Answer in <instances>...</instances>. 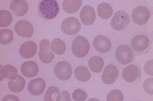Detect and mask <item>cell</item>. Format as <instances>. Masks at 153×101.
Instances as JSON below:
<instances>
[{
  "instance_id": "cell-1",
  "label": "cell",
  "mask_w": 153,
  "mask_h": 101,
  "mask_svg": "<svg viewBox=\"0 0 153 101\" xmlns=\"http://www.w3.org/2000/svg\"><path fill=\"white\" fill-rule=\"evenodd\" d=\"M38 13L44 19H53L59 13V4L56 0H40Z\"/></svg>"
},
{
  "instance_id": "cell-2",
  "label": "cell",
  "mask_w": 153,
  "mask_h": 101,
  "mask_svg": "<svg viewBox=\"0 0 153 101\" xmlns=\"http://www.w3.org/2000/svg\"><path fill=\"white\" fill-rule=\"evenodd\" d=\"M71 52L79 58H83L90 52V44L87 39L83 36H78L71 43Z\"/></svg>"
},
{
  "instance_id": "cell-3",
  "label": "cell",
  "mask_w": 153,
  "mask_h": 101,
  "mask_svg": "<svg viewBox=\"0 0 153 101\" xmlns=\"http://www.w3.org/2000/svg\"><path fill=\"white\" fill-rule=\"evenodd\" d=\"M130 16L124 10H118L113 14L111 19V27L115 31H123L129 26Z\"/></svg>"
},
{
  "instance_id": "cell-4",
  "label": "cell",
  "mask_w": 153,
  "mask_h": 101,
  "mask_svg": "<svg viewBox=\"0 0 153 101\" xmlns=\"http://www.w3.org/2000/svg\"><path fill=\"white\" fill-rule=\"evenodd\" d=\"M39 58L43 63H50L54 59V52L51 49V43L47 39H44L39 45Z\"/></svg>"
},
{
  "instance_id": "cell-5",
  "label": "cell",
  "mask_w": 153,
  "mask_h": 101,
  "mask_svg": "<svg viewBox=\"0 0 153 101\" xmlns=\"http://www.w3.org/2000/svg\"><path fill=\"white\" fill-rule=\"evenodd\" d=\"M150 46V40L146 35H137L131 40V47L137 53L147 52Z\"/></svg>"
},
{
  "instance_id": "cell-6",
  "label": "cell",
  "mask_w": 153,
  "mask_h": 101,
  "mask_svg": "<svg viewBox=\"0 0 153 101\" xmlns=\"http://www.w3.org/2000/svg\"><path fill=\"white\" fill-rule=\"evenodd\" d=\"M115 57L117 60L122 65H129L134 58V53H133L132 47L129 45H120L117 48L115 51Z\"/></svg>"
},
{
  "instance_id": "cell-7",
  "label": "cell",
  "mask_w": 153,
  "mask_h": 101,
  "mask_svg": "<svg viewBox=\"0 0 153 101\" xmlns=\"http://www.w3.org/2000/svg\"><path fill=\"white\" fill-rule=\"evenodd\" d=\"M61 32L65 35H76L81 30V24L76 18H66L61 24Z\"/></svg>"
},
{
  "instance_id": "cell-8",
  "label": "cell",
  "mask_w": 153,
  "mask_h": 101,
  "mask_svg": "<svg viewBox=\"0 0 153 101\" xmlns=\"http://www.w3.org/2000/svg\"><path fill=\"white\" fill-rule=\"evenodd\" d=\"M54 74L56 78L61 81L70 80L73 75V68L70 63L66 61H59L54 68Z\"/></svg>"
},
{
  "instance_id": "cell-9",
  "label": "cell",
  "mask_w": 153,
  "mask_h": 101,
  "mask_svg": "<svg viewBox=\"0 0 153 101\" xmlns=\"http://www.w3.org/2000/svg\"><path fill=\"white\" fill-rule=\"evenodd\" d=\"M150 10L145 6H137L135 9H133L132 12V19L135 24L143 26L149 21L150 19Z\"/></svg>"
},
{
  "instance_id": "cell-10",
  "label": "cell",
  "mask_w": 153,
  "mask_h": 101,
  "mask_svg": "<svg viewBox=\"0 0 153 101\" xmlns=\"http://www.w3.org/2000/svg\"><path fill=\"white\" fill-rule=\"evenodd\" d=\"M14 31L21 37H26L30 38L34 34V27L33 25L26 19H21L14 26Z\"/></svg>"
},
{
  "instance_id": "cell-11",
  "label": "cell",
  "mask_w": 153,
  "mask_h": 101,
  "mask_svg": "<svg viewBox=\"0 0 153 101\" xmlns=\"http://www.w3.org/2000/svg\"><path fill=\"white\" fill-rule=\"evenodd\" d=\"M118 77V68L112 63H109L107 66L104 68L102 74V82L106 85H111L117 81Z\"/></svg>"
},
{
  "instance_id": "cell-12",
  "label": "cell",
  "mask_w": 153,
  "mask_h": 101,
  "mask_svg": "<svg viewBox=\"0 0 153 101\" xmlns=\"http://www.w3.org/2000/svg\"><path fill=\"white\" fill-rule=\"evenodd\" d=\"M93 45L100 53H107L111 49V41L104 35H98L93 41Z\"/></svg>"
},
{
  "instance_id": "cell-13",
  "label": "cell",
  "mask_w": 153,
  "mask_h": 101,
  "mask_svg": "<svg viewBox=\"0 0 153 101\" xmlns=\"http://www.w3.org/2000/svg\"><path fill=\"white\" fill-rule=\"evenodd\" d=\"M80 19L84 25H86V26H92L95 23V19H96L95 9L90 5H85L81 9Z\"/></svg>"
},
{
  "instance_id": "cell-14",
  "label": "cell",
  "mask_w": 153,
  "mask_h": 101,
  "mask_svg": "<svg viewBox=\"0 0 153 101\" xmlns=\"http://www.w3.org/2000/svg\"><path fill=\"white\" fill-rule=\"evenodd\" d=\"M123 79L128 83H134L140 79V68L136 65H129L123 71Z\"/></svg>"
},
{
  "instance_id": "cell-15",
  "label": "cell",
  "mask_w": 153,
  "mask_h": 101,
  "mask_svg": "<svg viewBox=\"0 0 153 101\" xmlns=\"http://www.w3.org/2000/svg\"><path fill=\"white\" fill-rule=\"evenodd\" d=\"M38 50V46L35 42L33 41H27L25 43L22 44V46L19 47V55L23 58H32L35 56Z\"/></svg>"
},
{
  "instance_id": "cell-16",
  "label": "cell",
  "mask_w": 153,
  "mask_h": 101,
  "mask_svg": "<svg viewBox=\"0 0 153 101\" xmlns=\"http://www.w3.org/2000/svg\"><path fill=\"white\" fill-rule=\"evenodd\" d=\"M46 88V83L42 78H37L32 80L28 85L30 94L33 96H39L44 92Z\"/></svg>"
},
{
  "instance_id": "cell-17",
  "label": "cell",
  "mask_w": 153,
  "mask_h": 101,
  "mask_svg": "<svg viewBox=\"0 0 153 101\" xmlns=\"http://www.w3.org/2000/svg\"><path fill=\"white\" fill-rule=\"evenodd\" d=\"M10 9L16 16H24L29 10V4L26 0H13L10 3Z\"/></svg>"
},
{
  "instance_id": "cell-18",
  "label": "cell",
  "mask_w": 153,
  "mask_h": 101,
  "mask_svg": "<svg viewBox=\"0 0 153 101\" xmlns=\"http://www.w3.org/2000/svg\"><path fill=\"white\" fill-rule=\"evenodd\" d=\"M39 73V65L35 61L28 60L22 65V74L27 78H34Z\"/></svg>"
},
{
  "instance_id": "cell-19",
  "label": "cell",
  "mask_w": 153,
  "mask_h": 101,
  "mask_svg": "<svg viewBox=\"0 0 153 101\" xmlns=\"http://www.w3.org/2000/svg\"><path fill=\"white\" fill-rule=\"evenodd\" d=\"M82 0H65L62 1V8L66 13H75L82 6Z\"/></svg>"
},
{
  "instance_id": "cell-20",
  "label": "cell",
  "mask_w": 153,
  "mask_h": 101,
  "mask_svg": "<svg viewBox=\"0 0 153 101\" xmlns=\"http://www.w3.org/2000/svg\"><path fill=\"white\" fill-rule=\"evenodd\" d=\"M25 86H26V81L22 76H19L14 80H10L8 83V89L12 91L13 93H19L24 90Z\"/></svg>"
},
{
  "instance_id": "cell-21",
  "label": "cell",
  "mask_w": 153,
  "mask_h": 101,
  "mask_svg": "<svg viewBox=\"0 0 153 101\" xmlns=\"http://www.w3.org/2000/svg\"><path fill=\"white\" fill-rule=\"evenodd\" d=\"M112 6L110 4L106 3V2H102L97 6V12L99 18L102 19H107L112 16Z\"/></svg>"
},
{
  "instance_id": "cell-22",
  "label": "cell",
  "mask_w": 153,
  "mask_h": 101,
  "mask_svg": "<svg viewBox=\"0 0 153 101\" xmlns=\"http://www.w3.org/2000/svg\"><path fill=\"white\" fill-rule=\"evenodd\" d=\"M19 77L18 70L11 65H6L1 68V78L8 79V80H14Z\"/></svg>"
},
{
  "instance_id": "cell-23",
  "label": "cell",
  "mask_w": 153,
  "mask_h": 101,
  "mask_svg": "<svg viewBox=\"0 0 153 101\" xmlns=\"http://www.w3.org/2000/svg\"><path fill=\"white\" fill-rule=\"evenodd\" d=\"M89 68L94 73H100L104 68V59L100 56H92L89 59Z\"/></svg>"
},
{
  "instance_id": "cell-24",
  "label": "cell",
  "mask_w": 153,
  "mask_h": 101,
  "mask_svg": "<svg viewBox=\"0 0 153 101\" xmlns=\"http://www.w3.org/2000/svg\"><path fill=\"white\" fill-rule=\"evenodd\" d=\"M75 76L76 80L80 82H88L91 79V73L88 70V68L83 65H80L75 70Z\"/></svg>"
},
{
  "instance_id": "cell-25",
  "label": "cell",
  "mask_w": 153,
  "mask_h": 101,
  "mask_svg": "<svg viewBox=\"0 0 153 101\" xmlns=\"http://www.w3.org/2000/svg\"><path fill=\"white\" fill-rule=\"evenodd\" d=\"M51 49L55 54L57 55H61L66 51V45L61 39L55 38L51 43Z\"/></svg>"
},
{
  "instance_id": "cell-26",
  "label": "cell",
  "mask_w": 153,
  "mask_h": 101,
  "mask_svg": "<svg viewBox=\"0 0 153 101\" xmlns=\"http://www.w3.org/2000/svg\"><path fill=\"white\" fill-rule=\"evenodd\" d=\"M12 23V16L8 10H0V28L8 27Z\"/></svg>"
},
{
  "instance_id": "cell-27",
  "label": "cell",
  "mask_w": 153,
  "mask_h": 101,
  "mask_svg": "<svg viewBox=\"0 0 153 101\" xmlns=\"http://www.w3.org/2000/svg\"><path fill=\"white\" fill-rule=\"evenodd\" d=\"M13 41V33L9 29H2L0 31V42L3 45L10 44Z\"/></svg>"
},
{
  "instance_id": "cell-28",
  "label": "cell",
  "mask_w": 153,
  "mask_h": 101,
  "mask_svg": "<svg viewBox=\"0 0 153 101\" xmlns=\"http://www.w3.org/2000/svg\"><path fill=\"white\" fill-rule=\"evenodd\" d=\"M60 94L59 92V89L55 86H51V87L48 88L47 92L45 94V97H44V100L45 101H55L57 100L58 95Z\"/></svg>"
},
{
  "instance_id": "cell-29",
  "label": "cell",
  "mask_w": 153,
  "mask_h": 101,
  "mask_svg": "<svg viewBox=\"0 0 153 101\" xmlns=\"http://www.w3.org/2000/svg\"><path fill=\"white\" fill-rule=\"evenodd\" d=\"M107 101H123L124 100V94L120 90H112L106 96Z\"/></svg>"
},
{
  "instance_id": "cell-30",
  "label": "cell",
  "mask_w": 153,
  "mask_h": 101,
  "mask_svg": "<svg viewBox=\"0 0 153 101\" xmlns=\"http://www.w3.org/2000/svg\"><path fill=\"white\" fill-rule=\"evenodd\" d=\"M71 97H73V99L76 101H84V100L87 99L88 94L83 89H76L74 91Z\"/></svg>"
},
{
  "instance_id": "cell-31",
  "label": "cell",
  "mask_w": 153,
  "mask_h": 101,
  "mask_svg": "<svg viewBox=\"0 0 153 101\" xmlns=\"http://www.w3.org/2000/svg\"><path fill=\"white\" fill-rule=\"evenodd\" d=\"M144 91L149 95H153V78H148L143 83Z\"/></svg>"
},
{
  "instance_id": "cell-32",
  "label": "cell",
  "mask_w": 153,
  "mask_h": 101,
  "mask_svg": "<svg viewBox=\"0 0 153 101\" xmlns=\"http://www.w3.org/2000/svg\"><path fill=\"white\" fill-rule=\"evenodd\" d=\"M144 68V71L146 75L153 77V59L147 60L146 62H145L144 68Z\"/></svg>"
},
{
  "instance_id": "cell-33",
  "label": "cell",
  "mask_w": 153,
  "mask_h": 101,
  "mask_svg": "<svg viewBox=\"0 0 153 101\" xmlns=\"http://www.w3.org/2000/svg\"><path fill=\"white\" fill-rule=\"evenodd\" d=\"M60 100H65V101L71 100L70 93L66 92V91H63V92H61L60 94L58 95V97H57V101H60Z\"/></svg>"
},
{
  "instance_id": "cell-34",
  "label": "cell",
  "mask_w": 153,
  "mask_h": 101,
  "mask_svg": "<svg viewBox=\"0 0 153 101\" xmlns=\"http://www.w3.org/2000/svg\"><path fill=\"white\" fill-rule=\"evenodd\" d=\"M3 101H8V100H16V101H19V99L16 96H14V95H6L5 97L2 99Z\"/></svg>"
}]
</instances>
